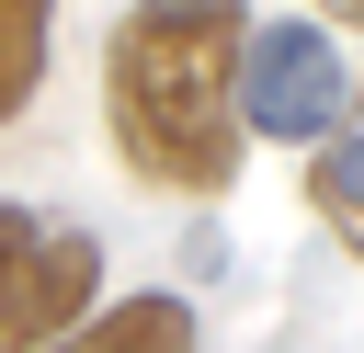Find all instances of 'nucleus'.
I'll use <instances>...</instances> for the list:
<instances>
[{
	"mask_svg": "<svg viewBox=\"0 0 364 353\" xmlns=\"http://www.w3.org/2000/svg\"><path fill=\"white\" fill-rule=\"evenodd\" d=\"M102 239L34 205H0V353H57V330L91 307Z\"/></svg>",
	"mask_w": 364,
	"mask_h": 353,
	"instance_id": "nucleus-2",
	"label": "nucleus"
},
{
	"mask_svg": "<svg viewBox=\"0 0 364 353\" xmlns=\"http://www.w3.org/2000/svg\"><path fill=\"white\" fill-rule=\"evenodd\" d=\"M239 0H136L102 68L114 102V148L136 182L159 194H228L239 182Z\"/></svg>",
	"mask_w": 364,
	"mask_h": 353,
	"instance_id": "nucleus-1",
	"label": "nucleus"
},
{
	"mask_svg": "<svg viewBox=\"0 0 364 353\" xmlns=\"http://www.w3.org/2000/svg\"><path fill=\"white\" fill-rule=\"evenodd\" d=\"M307 194H318V216L364 251V137H330V148H318V171H307Z\"/></svg>",
	"mask_w": 364,
	"mask_h": 353,
	"instance_id": "nucleus-6",
	"label": "nucleus"
},
{
	"mask_svg": "<svg viewBox=\"0 0 364 353\" xmlns=\"http://www.w3.org/2000/svg\"><path fill=\"white\" fill-rule=\"evenodd\" d=\"M239 125L250 137H330L341 125V46L318 23H262L239 46Z\"/></svg>",
	"mask_w": 364,
	"mask_h": 353,
	"instance_id": "nucleus-3",
	"label": "nucleus"
},
{
	"mask_svg": "<svg viewBox=\"0 0 364 353\" xmlns=\"http://www.w3.org/2000/svg\"><path fill=\"white\" fill-rule=\"evenodd\" d=\"M57 353H193V307H182V296H125V307H102L80 342H57Z\"/></svg>",
	"mask_w": 364,
	"mask_h": 353,
	"instance_id": "nucleus-4",
	"label": "nucleus"
},
{
	"mask_svg": "<svg viewBox=\"0 0 364 353\" xmlns=\"http://www.w3.org/2000/svg\"><path fill=\"white\" fill-rule=\"evenodd\" d=\"M46 80V0H0V125L34 102Z\"/></svg>",
	"mask_w": 364,
	"mask_h": 353,
	"instance_id": "nucleus-5",
	"label": "nucleus"
},
{
	"mask_svg": "<svg viewBox=\"0 0 364 353\" xmlns=\"http://www.w3.org/2000/svg\"><path fill=\"white\" fill-rule=\"evenodd\" d=\"M318 11H341V23H364V0H318Z\"/></svg>",
	"mask_w": 364,
	"mask_h": 353,
	"instance_id": "nucleus-7",
	"label": "nucleus"
}]
</instances>
